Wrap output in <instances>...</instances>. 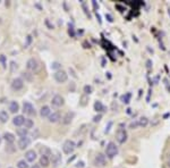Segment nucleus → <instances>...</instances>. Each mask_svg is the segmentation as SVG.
Masks as SVG:
<instances>
[{
    "label": "nucleus",
    "mask_w": 170,
    "mask_h": 168,
    "mask_svg": "<svg viewBox=\"0 0 170 168\" xmlns=\"http://www.w3.org/2000/svg\"><path fill=\"white\" fill-rule=\"evenodd\" d=\"M118 155V147L116 145L114 142H109L106 147V156L110 159L114 158Z\"/></svg>",
    "instance_id": "obj_1"
},
{
    "label": "nucleus",
    "mask_w": 170,
    "mask_h": 168,
    "mask_svg": "<svg viewBox=\"0 0 170 168\" xmlns=\"http://www.w3.org/2000/svg\"><path fill=\"white\" fill-rule=\"evenodd\" d=\"M76 148V143L73 141V140H67L65 141V143L62 144V151L66 153V155H70Z\"/></svg>",
    "instance_id": "obj_2"
},
{
    "label": "nucleus",
    "mask_w": 170,
    "mask_h": 168,
    "mask_svg": "<svg viewBox=\"0 0 170 168\" xmlns=\"http://www.w3.org/2000/svg\"><path fill=\"white\" fill-rule=\"evenodd\" d=\"M127 136L128 135H127V132H126L125 129H119L117 131V133H116V140H117L118 143L122 144V143H125L127 141Z\"/></svg>",
    "instance_id": "obj_3"
},
{
    "label": "nucleus",
    "mask_w": 170,
    "mask_h": 168,
    "mask_svg": "<svg viewBox=\"0 0 170 168\" xmlns=\"http://www.w3.org/2000/svg\"><path fill=\"white\" fill-rule=\"evenodd\" d=\"M23 111H24V114H26L28 116H35V114H36L34 106L27 101H24V103H23Z\"/></svg>",
    "instance_id": "obj_4"
},
{
    "label": "nucleus",
    "mask_w": 170,
    "mask_h": 168,
    "mask_svg": "<svg viewBox=\"0 0 170 168\" xmlns=\"http://www.w3.org/2000/svg\"><path fill=\"white\" fill-rule=\"evenodd\" d=\"M107 164V157L103 153H98L94 158V165L96 167H103Z\"/></svg>",
    "instance_id": "obj_5"
},
{
    "label": "nucleus",
    "mask_w": 170,
    "mask_h": 168,
    "mask_svg": "<svg viewBox=\"0 0 170 168\" xmlns=\"http://www.w3.org/2000/svg\"><path fill=\"white\" fill-rule=\"evenodd\" d=\"M54 77L58 83H65L68 80V75L65 70H57L56 73L54 74Z\"/></svg>",
    "instance_id": "obj_6"
},
{
    "label": "nucleus",
    "mask_w": 170,
    "mask_h": 168,
    "mask_svg": "<svg viewBox=\"0 0 170 168\" xmlns=\"http://www.w3.org/2000/svg\"><path fill=\"white\" fill-rule=\"evenodd\" d=\"M26 68H27V70L32 72V73H36L39 70V63H37V60L34 59V58L28 59L27 63H26Z\"/></svg>",
    "instance_id": "obj_7"
},
{
    "label": "nucleus",
    "mask_w": 170,
    "mask_h": 168,
    "mask_svg": "<svg viewBox=\"0 0 170 168\" xmlns=\"http://www.w3.org/2000/svg\"><path fill=\"white\" fill-rule=\"evenodd\" d=\"M23 86H24V82L21 77H16L13 80V82H11V89L13 90L19 91L21 89H23Z\"/></svg>",
    "instance_id": "obj_8"
},
{
    "label": "nucleus",
    "mask_w": 170,
    "mask_h": 168,
    "mask_svg": "<svg viewBox=\"0 0 170 168\" xmlns=\"http://www.w3.org/2000/svg\"><path fill=\"white\" fill-rule=\"evenodd\" d=\"M29 143H31V139L27 137V136H23V137H21L18 140V148L22 149V150H24L25 148H27L28 145H29Z\"/></svg>",
    "instance_id": "obj_9"
},
{
    "label": "nucleus",
    "mask_w": 170,
    "mask_h": 168,
    "mask_svg": "<svg viewBox=\"0 0 170 168\" xmlns=\"http://www.w3.org/2000/svg\"><path fill=\"white\" fill-rule=\"evenodd\" d=\"M51 104L54 107H56V108H60L64 104V98L61 96H59V94H56L51 100Z\"/></svg>",
    "instance_id": "obj_10"
},
{
    "label": "nucleus",
    "mask_w": 170,
    "mask_h": 168,
    "mask_svg": "<svg viewBox=\"0 0 170 168\" xmlns=\"http://www.w3.org/2000/svg\"><path fill=\"white\" fill-rule=\"evenodd\" d=\"M74 116H75V114H74L73 111H68V112L64 116V118H62V124H65V125L70 124L72 120H73V118H74Z\"/></svg>",
    "instance_id": "obj_11"
},
{
    "label": "nucleus",
    "mask_w": 170,
    "mask_h": 168,
    "mask_svg": "<svg viewBox=\"0 0 170 168\" xmlns=\"http://www.w3.org/2000/svg\"><path fill=\"white\" fill-rule=\"evenodd\" d=\"M25 119H26V118H24V116L17 115V116H15V117L13 118V123H14L15 126H22V125H24Z\"/></svg>",
    "instance_id": "obj_12"
},
{
    "label": "nucleus",
    "mask_w": 170,
    "mask_h": 168,
    "mask_svg": "<svg viewBox=\"0 0 170 168\" xmlns=\"http://www.w3.org/2000/svg\"><path fill=\"white\" fill-rule=\"evenodd\" d=\"M25 158L28 163H33L36 159V152L34 150H28L25 152Z\"/></svg>",
    "instance_id": "obj_13"
},
{
    "label": "nucleus",
    "mask_w": 170,
    "mask_h": 168,
    "mask_svg": "<svg viewBox=\"0 0 170 168\" xmlns=\"http://www.w3.org/2000/svg\"><path fill=\"white\" fill-rule=\"evenodd\" d=\"M40 115L41 117H49L51 115V110H50V107L49 106H43L40 110Z\"/></svg>",
    "instance_id": "obj_14"
},
{
    "label": "nucleus",
    "mask_w": 170,
    "mask_h": 168,
    "mask_svg": "<svg viewBox=\"0 0 170 168\" xmlns=\"http://www.w3.org/2000/svg\"><path fill=\"white\" fill-rule=\"evenodd\" d=\"M18 110H19V104H18V102H17V101H11V102L9 103V111L13 112V114H15V112H17Z\"/></svg>",
    "instance_id": "obj_15"
},
{
    "label": "nucleus",
    "mask_w": 170,
    "mask_h": 168,
    "mask_svg": "<svg viewBox=\"0 0 170 168\" xmlns=\"http://www.w3.org/2000/svg\"><path fill=\"white\" fill-rule=\"evenodd\" d=\"M94 110L98 112H102V111H106V107L103 106V103L101 101L98 100L94 102Z\"/></svg>",
    "instance_id": "obj_16"
},
{
    "label": "nucleus",
    "mask_w": 170,
    "mask_h": 168,
    "mask_svg": "<svg viewBox=\"0 0 170 168\" xmlns=\"http://www.w3.org/2000/svg\"><path fill=\"white\" fill-rule=\"evenodd\" d=\"M3 139H5V141L7 142V143H14V141H15V135L13 134V133H9V132H6L3 136H2Z\"/></svg>",
    "instance_id": "obj_17"
},
{
    "label": "nucleus",
    "mask_w": 170,
    "mask_h": 168,
    "mask_svg": "<svg viewBox=\"0 0 170 168\" xmlns=\"http://www.w3.org/2000/svg\"><path fill=\"white\" fill-rule=\"evenodd\" d=\"M60 112L59 111H56V112H52L50 116H49V122L50 123H57L59 119H60Z\"/></svg>",
    "instance_id": "obj_18"
},
{
    "label": "nucleus",
    "mask_w": 170,
    "mask_h": 168,
    "mask_svg": "<svg viewBox=\"0 0 170 168\" xmlns=\"http://www.w3.org/2000/svg\"><path fill=\"white\" fill-rule=\"evenodd\" d=\"M39 165L42 166V167H48V166L50 165L49 157H47V156H41V158H40V164H39Z\"/></svg>",
    "instance_id": "obj_19"
},
{
    "label": "nucleus",
    "mask_w": 170,
    "mask_h": 168,
    "mask_svg": "<svg viewBox=\"0 0 170 168\" xmlns=\"http://www.w3.org/2000/svg\"><path fill=\"white\" fill-rule=\"evenodd\" d=\"M131 98H132V93H131V92H127L126 94H122V96L120 97V101H121L122 103H125V104H128L129 101H131Z\"/></svg>",
    "instance_id": "obj_20"
},
{
    "label": "nucleus",
    "mask_w": 170,
    "mask_h": 168,
    "mask_svg": "<svg viewBox=\"0 0 170 168\" xmlns=\"http://www.w3.org/2000/svg\"><path fill=\"white\" fill-rule=\"evenodd\" d=\"M9 119V115L7 114V111L1 110L0 111V123H7Z\"/></svg>",
    "instance_id": "obj_21"
},
{
    "label": "nucleus",
    "mask_w": 170,
    "mask_h": 168,
    "mask_svg": "<svg viewBox=\"0 0 170 168\" xmlns=\"http://www.w3.org/2000/svg\"><path fill=\"white\" fill-rule=\"evenodd\" d=\"M137 123H139V126L140 127H145L149 124V119L146 117H141V118L137 119Z\"/></svg>",
    "instance_id": "obj_22"
},
{
    "label": "nucleus",
    "mask_w": 170,
    "mask_h": 168,
    "mask_svg": "<svg viewBox=\"0 0 170 168\" xmlns=\"http://www.w3.org/2000/svg\"><path fill=\"white\" fill-rule=\"evenodd\" d=\"M40 152L42 153V156H47V157L51 155V150L48 147H41L40 148Z\"/></svg>",
    "instance_id": "obj_23"
},
{
    "label": "nucleus",
    "mask_w": 170,
    "mask_h": 168,
    "mask_svg": "<svg viewBox=\"0 0 170 168\" xmlns=\"http://www.w3.org/2000/svg\"><path fill=\"white\" fill-rule=\"evenodd\" d=\"M61 161V157L59 156V153H57L55 156H52V164H54V166L57 167L58 165H59V163Z\"/></svg>",
    "instance_id": "obj_24"
},
{
    "label": "nucleus",
    "mask_w": 170,
    "mask_h": 168,
    "mask_svg": "<svg viewBox=\"0 0 170 168\" xmlns=\"http://www.w3.org/2000/svg\"><path fill=\"white\" fill-rule=\"evenodd\" d=\"M24 126H25V129H26V130H28V129H32V127L34 126V123H33V120H32V119L26 118V119H25V122H24Z\"/></svg>",
    "instance_id": "obj_25"
},
{
    "label": "nucleus",
    "mask_w": 170,
    "mask_h": 168,
    "mask_svg": "<svg viewBox=\"0 0 170 168\" xmlns=\"http://www.w3.org/2000/svg\"><path fill=\"white\" fill-rule=\"evenodd\" d=\"M17 134L19 135L21 137L27 136V130H26V129H18V130H17Z\"/></svg>",
    "instance_id": "obj_26"
},
{
    "label": "nucleus",
    "mask_w": 170,
    "mask_h": 168,
    "mask_svg": "<svg viewBox=\"0 0 170 168\" xmlns=\"http://www.w3.org/2000/svg\"><path fill=\"white\" fill-rule=\"evenodd\" d=\"M17 167L18 168H28V165L25 160H19V161L17 163Z\"/></svg>",
    "instance_id": "obj_27"
},
{
    "label": "nucleus",
    "mask_w": 170,
    "mask_h": 168,
    "mask_svg": "<svg viewBox=\"0 0 170 168\" xmlns=\"http://www.w3.org/2000/svg\"><path fill=\"white\" fill-rule=\"evenodd\" d=\"M84 93L85 94H91V93H92V86H91V85H85Z\"/></svg>",
    "instance_id": "obj_28"
},
{
    "label": "nucleus",
    "mask_w": 170,
    "mask_h": 168,
    "mask_svg": "<svg viewBox=\"0 0 170 168\" xmlns=\"http://www.w3.org/2000/svg\"><path fill=\"white\" fill-rule=\"evenodd\" d=\"M137 127H140V126H139V123H137V119H136V120H134V122H132V123L129 124V129H132V130L137 129Z\"/></svg>",
    "instance_id": "obj_29"
},
{
    "label": "nucleus",
    "mask_w": 170,
    "mask_h": 168,
    "mask_svg": "<svg viewBox=\"0 0 170 168\" xmlns=\"http://www.w3.org/2000/svg\"><path fill=\"white\" fill-rule=\"evenodd\" d=\"M61 67V65L58 63V62H55V63H52V65H51V68L52 69H59V68Z\"/></svg>",
    "instance_id": "obj_30"
},
{
    "label": "nucleus",
    "mask_w": 170,
    "mask_h": 168,
    "mask_svg": "<svg viewBox=\"0 0 170 168\" xmlns=\"http://www.w3.org/2000/svg\"><path fill=\"white\" fill-rule=\"evenodd\" d=\"M106 18H107V21H108L109 23H112V22H113L112 16H111L110 14H106Z\"/></svg>",
    "instance_id": "obj_31"
},
{
    "label": "nucleus",
    "mask_w": 170,
    "mask_h": 168,
    "mask_svg": "<svg viewBox=\"0 0 170 168\" xmlns=\"http://www.w3.org/2000/svg\"><path fill=\"white\" fill-rule=\"evenodd\" d=\"M23 76H24L25 78H27L28 81H32V76H31L29 73H25V72H24V73H23Z\"/></svg>",
    "instance_id": "obj_32"
},
{
    "label": "nucleus",
    "mask_w": 170,
    "mask_h": 168,
    "mask_svg": "<svg viewBox=\"0 0 170 168\" xmlns=\"http://www.w3.org/2000/svg\"><path fill=\"white\" fill-rule=\"evenodd\" d=\"M101 117H102V115H101V114H99L98 116H95V117L93 118V122H94V123H96V122H99V120L101 119Z\"/></svg>",
    "instance_id": "obj_33"
},
{
    "label": "nucleus",
    "mask_w": 170,
    "mask_h": 168,
    "mask_svg": "<svg viewBox=\"0 0 170 168\" xmlns=\"http://www.w3.org/2000/svg\"><path fill=\"white\" fill-rule=\"evenodd\" d=\"M111 125H112V122H109L108 126H107V127H106V130H104V133H108V132L110 131V127H111Z\"/></svg>",
    "instance_id": "obj_34"
},
{
    "label": "nucleus",
    "mask_w": 170,
    "mask_h": 168,
    "mask_svg": "<svg viewBox=\"0 0 170 168\" xmlns=\"http://www.w3.org/2000/svg\"><path fill=\"white\" fill-rule=\"evenodd\" d=\"M84 166H85L84 161H78V163H77V165H76V167L77 168H83Z\"/></svg>",
    "instance_id": "obj_35"
},
{
    "label": "nucleus",
    "mask_w": 170,
    "mask_h": 168,
    "mask_svg": "<svg viewBox=\"0 0 170 168\" xmlns=\"http://www.w3.org/2000/svg\"><path fill=\"white\" fill-rule=\"evenodd\" d=\"M86 100H87L86 96H83V97H82V102H81V106H85V104H86Z\"/></svg>",
    "instance_id": "obj_36"
},
{
    "label": "nucleus",
    "mask_w": 170,
    "mask_h": 168,
    "mask_svg": "<svg viewBox=\"0 0 170 168\" xmlns=\"http://www.w3.org/2000/svg\"><path fill=\"white\" fill-rule=\"evenodd\" d=\"M10 66H11V72H14V70H15V68L17 69V65L15 64V62H11V63H10Z\"/></svg>",
    "instance_id": "obj_37"
},
{
    "label": "nucleus",
    "mask_w": 170,
    "mask_h": 168,
    "mask_svg": "<svg viewBox=\"0 0 170 168\" xmlns=\"http://www.w3.org/2000/svg\"><path fill=\"white\" fill-rule=\"evenodd\" d=\"M151 67H152V62L149 59V60L146 62V68H147V69H151Z\"/></svg>",
    "instance_id": "obj_38"
},
{
    "label": "nucleus",
    "mask_w": 170,
    "mask_h": 168,
    "mask_svg": "<svg viewBox=\"0 0 170 168\" xmlns=\"http://www.w3.org/2000/svg\"><path fill=\"white\" fill-rule=\"evenodd\" d=\"M31 42H32V36H31V35H28V36H27V42H26V44H25V47H28Z\"/></svg>",
    "instance_id": "obj_39"
},
{
    "label": "nucleus",
    "mask_w": 170,
    "mask_h": 168,
    "mask_svg": "<svg viewBox=\"0 0 170 168\" xmlns=\"http://www.w3.org/2000/svg\"><path fill=\"white\" fill-rule=\"evenodd\" d=\"M92 5H93V7H94V9H95V10H98V8H99V6L96 5V1H94V0H93V1H92Z\"/></svg>",
    "instance_id": "obj_40"
},
{
    "label": "nucleus",
    "mask_w": 170,
    "mask_h": 168,
    "mask_svg": "<svg viewBox=\"0 0 170 168\" xmlns=\"http://www.w3.org/2000/svg\"><path fill=\"white\" fill-rule=\"evenodd\" d=\"M0 60L2 62V64H3V67L6 68V63H5V56H1V57H0Z\"/></svg>",
    "instance_id": "obj_41"
},
{
    "label": "nucleus",
    "mask_w": 170,
    "mask_h": 168,
    "mask_svg": "<svg viewBox=\"0 0 170 168\" xmlns=\"http://www.w3.org/2000/svg\"><path fill=\"white\" fill-rule=\"evenodd\" d=\"M96 17H98V19H99V23L101 24V17H100V15H99L98 13H96Z\"/></svg>",
    "instance_id": "obj_42"
},
{
    "label": "nucleus",
    "mask_w": 170,
    "mask_h": 168,
    "mask_svg": "<svg viewBox=\"0 0 170 168\" xmlns=\"http://www.w3.org/2000/svg\"><path fill=\"white\" fill-rule=\"evenodd\" d=\"M167 166H168V167L170 168V158L168 159V160H167Z\"/></svg>",
    "instance_id": "obj_43"
},
{
    "label": "nucleus",
    "mask_w": 170,
    "mask_h": 168,
    "mask_svg": "<svg viewBox=\"0 0 170 168\" xmlns=\"http://www.w3.org/2000/svg\"><path fill=\"white\" fill-rule=\"evenodd\" d=\"M32 168H40V166H39V165H34Z\"/></svg>",
    "instance_id": "obj_44"
},
{
    "label": "nucleus",
    "mask_w": 170,
    "mask_h": 168,
    "mask_svg": "<svg viewBox=\"0 0 170 168\" xmlns=\"http://www.w3.org/2000/svg\"><path fill=\"white\" fill-rule=\"evenodd\" d=\"M168 14H169V16H170V8L168 9Z\"/></svg>",
    "instance_id": "obj_45"
},
{
    "label": "nucleus",
    "mask_w": 170,
    "mask_h": 168,
    "mask_svg": "<svg viewBox=\"0 0 170 168\" xmlns=\"http://www.w3.org/2000/svg\"><path fill=\"white\" fill-rule=\"evenodd\" d=\"M0 143H1V137H0Z\"/></svg>",
    "instance_id": "obj_46"
},
{
    "label": "nucleus",
    "mask_w": 170,
    "mask_h": 168,
    "mask_svg": "<svg viewBox=\"0 0 170 168\" xmlns=\"http://www.w3.org/2000/svg\"><path fill=\"white\" fill-rule=\"evenodd\" d=\"M0 23H1V21H0Z\"/></svg>",
    "instance_id": "obj_47"
}]
</instances>
